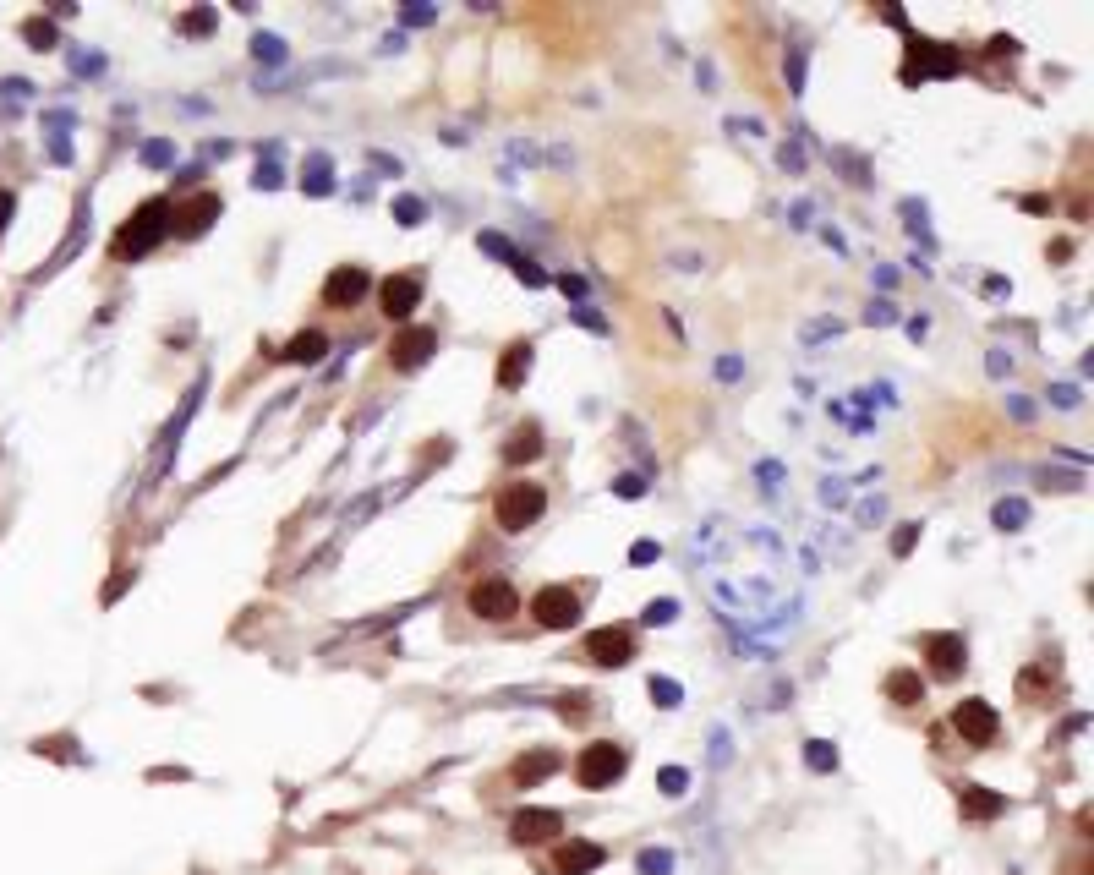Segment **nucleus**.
I'll use <instances>...</instances> for the list:
<instances>
[{
  "mask_svg": "<svg viewBox=\"0 0 1094 875\" xmlns=\"http://www.w3.org/2000/svg\"><path fill=\"white\" fill-rule=\"evenodd\" d=\"M739 547H744V558H733L723 547L717 520L706 525V531H695V553L706 558V580H712V597H717V608H723V618L750 624V629L794 624L799 597L788 591V547L766 553V564H755V558H750L755 531H739Z\"/></svg>",
  "mask_w": 1094,
  "mask_h": 875,
  "instance_id": "obj_1",
  "label": "nucleus"
},
{
  "mask_svg": "<svg viewBox=\"0 0 1094 875\" xmlns=\"http://www.w3.org/2000/svg\"><path fill=\"white\" fill-rule=\"evenodd\" d=\"M170 214H176V208H170L165 197H148V203L132 214V225H121V236H115V258L126 263V258H143L148 247H159V241L176 230V219H170Z\"/></svg>",
  "mask_w": 1094,
  "mask_h": 875,
  "instance_id": "obj_2",
  "label": "nucleus"
},
{
  "mask_svg": "<svg viewBox=\"0 0 1094 875\" xmlns=\"http://www.w3.org/2000/svg\"><path fill=\"white\" fill-rule=\"evenodd\" d=\"M624 766H630V750L624 744H613V739H597V744H586V750L575 755V783L580 788H613L624 777Z\"/></svg>",
  "mask_w": 1094,
  "mask_h": 875,
  "instance_id": "obj_3",
  "label": "nucleus"
},
{
  "mask_svg": "<svg viewBox=\"0 0 1094 875\" xmlns=\"http://www.w3.org/2000/svg\"><path fill=\"white\" fill-rule=\"evenodd\" d=\"M542 509H547V493L537 482H515V487H504V493H498V525H504V531H526V525H537L542 520Z\"/></svg>",
  "mask_w": 1094,
  "mask_h": 875,
  "instance_id": "obj_4",
  "label": "nucleus"
},
{
  "mask_svg": "<svg viewBox=\"0 0 1094 875\" xmlns=\"http://www.w3.org/2000/svg\"><path fill=\"white\" fill-rule=\"evenodd\" d=\"M531 613H537L542 629H569V624H580V591L542 586L537 597H531Z\"/></svg>",
  "mask_w": 1094,
  "mask_h": 875,
  "instance_id": "obj_5",
  "label": "nucleus"
},
{
  "mask_svg": "<svg viewBox=\"0 0 1094 875\" xmlns=\"http://www.w3.org/2000/svg\"><path fill=\"white\" fill-rule=\"evenodd\" d=\"M471 613L476 618H515L520 613V591L509 580H476L471 586Z\"/></svg>",
  "mask_w": 1094,
  "mask_h": 875,
  "instance_id": "obj_6",
  "label": "nucleus"
},
{
  "mask_svg": "<svg viewBox=\"0 0 1094 875\" xmlns=\"http://www.w3.org/2000/svg\"><path fill=\"white\" fill-rule=\"evenodd\" d=\"M925 657H930V673H936V679H958L963 662H969V646H963V635L941 629V635H925Z\"/></svg>",
  "mask_w": 1094,
  "mask_h": 875,
  "instance_id": "obj_7",
  "label": "nucleus"
},
{
  "mask_svg": "<svg viewBox=\"0 0 1094 875\" xmlns=\"http://www.w3.org/2000/svg\"><path fill=\"white\" fill-rule=\"evenodd\" d=\"M952 728L963 733V744H991L996 739V711L985 706V700H958V711H952Z\"/></svg>",
  "mask_w": 1094,
  "mask_h": 875,
  "instance_id": "obj_8",
  "label": "nucleus"
},
{
  "mask_svg": "<svg viewBox=\"0 0 1094 875\" xmlns=\"http://www.w3.org/2000/svg\"><path fill=\"white\" fill-rule=\"evenodd\" d=\"M362 296H367V268H356V263L334 268L329 285H323V307H334V312H351Z\"/></svg>",
  "mask_w": 1094,
  "mask_h": 875,
  "instance_id": "obj_9",
  "label": "nucleus"
},
{
  "mask_svg": "<svg viewBox=\"0 0 1094 875\" xmlns=\"http://www.w3.org/2000/svg\"><path fill=\"white\" fill-rule=\"evenodd\" d=\"M586 657L597 662V668H624V662L635 657V635L630 629H597V635L586 640Z\"/></svg>",
  "mask_w": 1094,
  "mask_h": 875,
  "instance_id": "obj_10",
  "label": "nucleus"
},
{
  "mask_svg": "<svg viewBox=\"0 0 1094 875\" xmlns=\"http://www.w3.org/2000/svg\"><path fill=\"white\" fill-rule=\"evenodd\" d=\"M958 66V50H947V44H930V39H914V50H909V66H903V77H941V72H952Z\"/></svg>",
  "mask_w": 1094,
  "mask_h": 875,
  "instance_id": "obj_11",
  "label": "nucleus"
},
{
  "mask_svg": "<svg viewBox=\"0 0 1094 875\" xmlns=\"http://www.w3.org/2000/svg\"><path fill=\"white\" fill-rule=\"evenodd\" d=\"M438 350V334L433 329H405V334H394V345H389V361L400 372H416L427 356Z\"/></svg>",
  "mask_w": 1094,
  "mask_h": 875,
  "instance_id": "obj_12",
  "label": "nucleus"
},
{
  "mask_svg": "<svg viewBox=\"0 0 1094 875\" xmlns=\"http://www.w3.org/2000/svg\"><path fill=\"white\" fill-rule=\"evenodd\" d=\"M378 301H383V312H389V318H411L416 301H422V279H416V274H389V279L378 285Z\"/></svg>",
  "mask_w": 1094,
  "mask_h": 875,
  "instance_id": "obj_13",
  "label": "nucleus"
},
{
  "mask_svg": "<svg viewBox=\"0 0 1094 875\" xmlns=\"http://www.w3.org/2000/svg\"><path fill=\"white\" fill-rule=\"evenodd\" d=\"M219 208H225V203H219V192H197L192 203L176 208V230H181V236H203V230L219 219Z\"/></svg>",
  "mask_w": 1094,
  "mask_h": 875,
  "instance_id": "obj_14",
  "label": "nucleus"
},
{
  "mask_svg": "<svg viewBox=\"0 0 1094 875\" xmlns=\"http://www.w3.org/2000/svg\"><path fill=\"white\" fill-rule=\"evenodd\" d=\"M597 865H602V848H597V843H580V837L558 843V854H553V870H558V875H591Z\"/></svg>",
  "mask_w": 1094,
  "mask_h": 875,
  "instance_id": "obj_15",
  "label": "nucleus"
},
{
  "mask_svg": "<svg viewBox=\"0 0 1094 875\" xmlns=\"http://www.w3.org/2000/svg\"><path fill=\"white\" fill-rule=\"evenodd\" d=\"M958 810H963V821H996V815L1007 810V799H1002V793H991V788H980V783H963L958 788Z\"/></svg>",
  "mask_w": 1094,
  "mask_h": 875,
  "instance_id": "obj_16",
  "label": "nucleus"
},
{
  "mask_svg": "<svg viewBox=\"0 0 1094 875\" xmlns=\"http://www.w3.org/2000/svg\"><path fill=\"white\" fill-rule=\"evenodd\" d=\"M509 832H515L520 843H542V837L564 832V815H558V810H520V815H515V826H509Z\"/></svg>",
  "mask_w": 1094,
  "mask_h": 875,
  "instance_id": "obj_17",
  "label": "nucleus"
},
{
  "mask_svg": "<svg viewBox=\"0 0 1094 875\" xmlns=\"http://www.w3.org/2000/svg\"><path fill=\"white\" fill-rule=\"evenodd\" d=\"M526 372H531V340L504 345V361H498V389H520Z\"/></svg>",
  "mask_w": 1094,
  "mask_h": 875,
  "instance_id": "obj_18",
  "label": "nucleus"
},
{
  "mask_svg": "<svg viewBox=\"0 0 1094 875\" xmlns=\"http://www.w3.org/2000/svg\"><path fill=\"white\" fill-rule=\"evenodd\" d=\"M537 454H542V427L537 422H526V427L509 433V443H504V460L509 465H526V460H537Z\"/></svg>",
  "mask_w": 1094,
  "mask_h": 875,
  "instance_id": "obj_19",
  "label": "nucleus"
},
{
  "mask_svg": "<svg viewBox=\"0 0 1094 875\" xmlns=\"http://www.w3.org/2000/svg\"><path fill=\"white\" fill-rule=\"evenodd\" d=\"M558 772V755L553 750H531V755H520L515 761V783L520 788H537L542 777H553Z\"/></svg>",
  "mask_w": 1094,
  "mask_h": 875,
  "instance_id": "obj_20",
  "label": "nucleus"
},
{
  "mask_svg": "<svg viewBox=\"0 0 1094 875\" xmlns=\"http://www.w3.org/2000/svg\"><path fill=\"white\" fill-rule=\"evenodd\" d=\"M887 700H898V706H919V700H925V679H919L914 668L887 673Z\"/></svg>",
  "mask_w": 1094,
  "mask_h": 875,
  "instance_id": "obj_21",
  "label": "nucleus"
},
{
  "mask_svg": "<svg viewBox=\"0 0 1094 875\" xmlns=\"http://www.w3.org/2000/svg\"><path fill=\"white\" fill-rule=\"evenodd\" d=\"M323 350H329V340H323V334H318V329H301V334H296V340H290V345H285V361H296V367H301V361H318V356H323Z\"/></svg>",
  "mask_w": 1094,
  "mask_h": 875,
  "instance_id": "obj_22",
  "label": "nucleus"
},
{
  "mask_svg": "<svg viewBox=\"0 0 1094 875\" xmlns=\"http://www.w3.org/2000/svg\"><path fill=\"white\" fill-rule=\"evenodd\" d=\"M1023 520H1029V504H1023V498H1002V504H996V525H1002V531H1023Z\"/></svg>",
  "mask_w": 1094,
  "mask_h": 875,
  "instance_id": "obj_23",
  "label": "nucleus"
},
{
  "mask_svg": "<svg viewBox=\"0 0 1094 875\" xmlns=\"http://www.w3.org/2000/svg\"><path fill=\"white\" fill-rule=\"evenodd\" d=\"M558 717H564V722H586V717H591V695H586V690L558 695Z\"/></svg>",
  "mask_w": 1094,
  "mask_h": 875,
  "instance_id": "obj_24",
  "label": "nucleus"
},
{
  "mask_svg": "<svg viewBox=\"0 0 1094 875\" xmlns=\"http://www.w3.org/2000/svg\"><path fill=\"white\" fill-rule=\"evenodd\" d=\"M805 761H810V772H832V766H837V750H832L826 739H810V744H805Z\"/></svg>",
  "mask_w": 1094,
  "mask_h": 875,
  "instance_id": "obj_25",
  "label": "nucleus"
},
{
  "mask_svg": "<svg viewBox=\"0 0 1094 875\" xmlns=\"http://www.w3.org/2000/svg\"><path fill=\"white\" fill-rule=\"evenodd\" d=\"M635 865H640V875H668V870H673V854H668V848H646Z\"/></svg>",
  "mask_w": 1094,
  "mask_h": 875,
  "instance_id": "obj_26",
  "label": "nucleus"
},
{
  "mask_svg": "<svg viewBox=\"0 0 1094 875\" xmlns=\"http://www.w3.org/2000/svg\"><path fill=\"white\" fill-rule=\"evenodd\" d=\"M679 695H684V690H679L673 679H651V700H657L662 711H673V706H679Z\"/></svg>",
  "mask_w": 1094,
  "mask_h": 875,
  "instance_id": "obj_27",
  "label": "nucleus"
},
{
  "mask_svg": "<svg viewBox=\"0 0 1094 875\" xmlns=\"http://www.w3.org/2000/svg\"><path fill=\"white\" fill-rule=\"evenodd\" d=\"M657 783H662V793H668V799H679L684 783H690V772H684V766H668V772H662Z\"/></svg>",
  "mask_w": 1094,
  "mask_h": 875,
  "instance_id": "obj_28",
  "label": "nucleus"
},
{
  "mask_svg": "<svg viewBox=\"0 0 1094 875\" xmlns=\"http://www.w3.org/2000/svg\"><path fill=\"white\" fill-rule=\"evenodd\" d=\"M673 613H679V602H673V597H662V602H651V608L640 613V618H646V624H673Z\"/></svg>",
  "mask_w": 1094,
  "mask_h": 875,
  "instance_id": "obj_29",
  "label": "nucleus"
},
{
  "mask_svg": "<svg viewBox=\"0 0 1094 875\" xmlns=\"http://www.w3.org/2000/svg\"><path fill=\"white\" fill-rule=\"evenodd\" d=\"M914 542H919V525H898V536H892V553H914Z\"/></svg>",
  "mask_w": 1094,
  "mask_h": 875,
  "instance_id": "obj_30",
  "label": "nucleus"
},
{
  "mask_svg": "<svg viewBox=\"0 0 1094 875\" xmlns=\"http://www.w3.org/2000/svg\"><path fill=\"white\" fill-rule=\"evenodd\" d=\"M28 39H33V50H50V44H55V28H50V22H28Z\"/></svg>",
  "mask_w": 1094,
  "mask_h": 875,
  "instance_id": "obj_31",
  "label": "nucleus"
},
{
  "mask_svg": "<svg viewBox=\"0 0 1094 875\" xmlns=\"http://www.w3.org/2000/svg\"><path fill=\"white\" fill-rule=\"evenodd\" d=\"M482 247H487V252H493V258H504V263H515V247H509V241H504V236H493V230H487V236H482Z\"/></svg>",
  "mask_w": 1094,
  "mask_h": 875,
  "instance_id": "obj_32",
  "label": "nucleus"
},
{
  "mask_svg": "<svg viewBox=\"0 0 1094 875\" xmlns=\"http://www.w3.org/2000/svg\"><path fill=\"white\" fill-rule=\"evenodd\" d=\"M394 214H400V225H416V219H422V203H416V197H400Z\"/></svg>",
  "mask_w": 1094,
  "mask_h": 875,
  "instance_id": "obj_33",
  "label": "nucleus"
},
{
  "mask_svg": "<svg viewBox=\"0 0 1094 875\" xmlns=\"http://www.w3.org/2000/svg\"><path fill=\"white\" fill-rule=\"evenodd\" d=\"M307 186H312V192H329V186H334V181H329V165H323V159H318V165H312Z\"/></svg>",
  "mask_w": 1094,
  "mask_h": 875,
  "instance_id": "obj_34",
  "label": "nucleus"
},
{
  "mask_svg": "<svg viewBox=\"0 0 1094 875\" xmlns=\"http://www.w3.org/2000/svg\"><path fill=\"white\" fill-rule=\"evenodd\" d=\"M646 493V482H640V476H619V498H640Z\"/></svg>",
  "mask_w": 1094,
  "mask_h": 875,
  "instance_id": "obj_35",
  "label": "nucleus"
},
{
  "mask_svg": "<svg viewBox=\"0 0 1094 875\" xmlns=\"http://www.w3.org/2000/svg\"><path fill=\"white\" fill-rule=\"evenodd\" d=\"M186 28H192V33H208V28H214V11H192V17H186Z\"/></svg>",
  "mask_w": 1094,
  "mask_h": 875,
  "instance_id": "obj_36",
  "label": "nucleus"
},
{
  "mask_svg": "<svg viewBox=\"0 0 1094 875\" xmlns=\"http://www.w3.org/2000/svg\"><path fill=\"white\" fill-rule=\"evenodd\" d=\"M630 558H635V564H651V558H657V542H635Z\"/></svg>",
  "mask_w": 1094,
  "mask_h": 875,
  "instance_id": "obj_37",
  "label": "nucleus"
},
{
  "mask_svg": "<svg viewBox=\"0 0 1094 875\" xmlns=\"http://www.w3.org/2000/svg\"><path fill=\"white\" fill-rule=\"evenodd\" d=\"M11 208H17V203H11V192H0V230L11 225Z\"/></svg>",
  "mask_w": 1094,
  "mask_h": 875,
  "instance_id": "obj_38",
  "label": "nucleus"
}]
</instances>
